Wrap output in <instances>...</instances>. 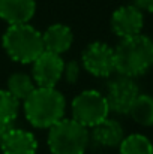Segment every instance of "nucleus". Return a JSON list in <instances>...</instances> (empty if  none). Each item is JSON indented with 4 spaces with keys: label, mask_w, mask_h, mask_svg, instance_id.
<instances>
[{
    "label": "nucleus",
    "mask_w": 153,
    "mask_h": 154,
    "mask_svg": "<svg viewBox=\"0 0 153 154\" xmlns=\"http://www.w3.org/2000/svg\"><path fill=\"white\" fill-rule=\"evenodd\" d=\"M23 114L35 129H51L66 114V97L60 90L36 87L23 102Z\"/></svg>",
    "instance_id": "obj_1"
},
{
    "label": "nucleus",
    "mask_w": 153,
    "mask_h": 154,
    "mask_svg": "<svg viewBox=\"0 0 153 154\" xmlns=\"http://www.w3.org/2000/svg\"><path fill=\"white\" fill-rule=\"evenodd\" d=\"M114 55L116 73L135 79L153 67V39L143 33L120 39L114 47Z\"/></svg>",
    "instance_id": "obj_2"
},
{
    "label": "nucleus",
    "mask_w": 153,
    "mask_h": 154,
    "mask_svg": "<svg viewBox=\"0 0 153 154\" xmlns=\"http://www.w3.org/2000/svg\"><path fill=\"white\" fill-rule=\"evenodd\" d=\"M2 47L12 61L32 64L44 52L42 32L30 23L8 26L2 36Z\"/></svg>",
    "instance_id": "obj_3"
},
{
    "label": "nucleus",
    "mask_w": 153,
    "mask_h": 154,
    "mask_svg": "<svg viewBox=\"0 0 153 154\" xmlns=\"http://www.w3.org/2000/svg\"><path fill=\"white\" fill-rule=\"evenodd\" d=\"M47 144L51 154H86L90 145V130L71 117H65L48 129Z\"/></svg>",
    "instance_id": "obj_4"
},
{
    "label": "nucleus",
    "mask_w": 153,
    "mask_h": 154,
    "mask_svg": "<svg viewBox=\"0 0 153 154\" xmlns=\"http://www.w3.org/2000/svg\"><path fill=\"white\" fill-rule=\"evenodd\" d=\"M110 114L105 94L99 90H83L71 102V118L89 130L108 118Z\"/></svg>",
    "instance_id": "obj_5"
},
{
    "label": "nucleus",
    "mask_w": 153,
    "mask_h": 154,
    "mask_svg": "<svg viewBox=\"0 0 153 154\" xmlns=\"http://www.w3.org/2000/svg\"><path fill=\"white\" fill-rule=\"evenodd\" d=\"M81 67L95 78H110L116 73L114 48L105 42H92L81 54Z\"/></svg>",
    "instance_id": "obj_6"
},
{
    "label": "nucleus",
    "mask_w": 153,
    "mask_h": 154,
    "mask_svg": "<svg viewBox=\"0 0 153 154\" xmlns=\"http://www.w3.org/2000/svg\"><path fill=\"white\" fill-rule=\"evenodd\" d=\"M138 94H140V88L135 79L117 75L107 85L105 99L108 103L110 112L117 115H128Z\"/></svg>",
    "instance_id": "obj_7"
},
{
    "label": "nucleus",
    "mask_w": 153,
    "mask_h": 154,
    "mask_svg": "<svg viewBox=\"0 0 153 154\" xmlns=\"http://www.w3.org/2000/svg\"><path fill=\"white\" fill-rule=\"evenodd\" d=\"M110 27L119 41L141 35L144 27V12L134 3L123 5L111 14Z\"/></svg>",
    "instance_id": "obj_8"
},
{
    "label": "nucleus",
    "mask_w": 153,
    "mask_h": 154,
    "mask_svg": "<svg viewBox=\"0 0 153 154\" xmlns=\"http://www.w3.org/2000/svg\"><path fill=\"white\" fill-rule=\"evenodd\" d=\"M65 60L62 55L44 51L32 63V78L36 87L56 88L63 79Z\"/></svg>",
    "instance_id": "obj_9"
},
{
    "label": "nucleus",
    "mask_w": 153,
    "mask_h": 154,
    "mask_svg": "<svg viewBox=\"0 0 153 154\" xmlns=\"http://www.w3.org/2000/svg\"><path fill=\"white\" fill-rule=\"evenodd\" d=\"M38 148L39 142L33 132L14 126L8 129L0 142L2 154H36Z\"/></svg>",
    "instance_id": "obj_10"
},
{
    "label": "nucleus",
    "mask_w": 153,
    "mask_h": 154,
    "mask_svg": "<svg viewBox=\"0 0 153 154\" xmlns=\"http://www.w3.org/2000/svg\"><path fill=\"white\" fill-rule=\"evenodd\" d=\"M36 14V0H0V18L8 26L27 24Z\"/></svg>",
    "instance_id": "obj_11"
},
{
    "label": "nucleus",
    "mask_w": 153,
    "mask_h": 154,
    "mask_svg": "<svg viewBox=\"0 0 153 154\" xmlns=\"http://www.w3.org/2000/svg\"><path fill=\"white\" fill-rule=\"evenodd\" d=\"M44 51L63 55L74 45V32L62 23H54L42 32Z\"/></svg>",
    "instance_id": "obj_12"
},
{
    "label": "nucleus",
    "mask_w": 153,
    "mask_h": 154,
    "mask_svg": "<svg viewBox=\"0 0 153 154\" xmlns=\"http://www.w3.org/2000/svg\"><path fill=\"white\" fill-rule=\"evenodd\" d=\"M125 138V129L116 118H105L99 124L90 129V141L104 148H116Z\"/></svg>",
    "instance_id": "obj_13"
},
{
    "label": "nucleus",
    "mask_w": 153,
    "mask_h": 154,
    "mask_svg": "<svg viewBox=\"0 0 153 154\" xmlns=\"http://www.w3.org/2000/svg\"><path fill=\"white\" fill-rule=\"evenodd\" d=\"M36 88V84L32 75L26 72H14L6 79V90L20 102L23 103Z\"/></svg>",
    "instance_id": "obj_14"
},
{
    "label": "nucleus",
    "mask_w": 153,
    "mask_h": 154,
    "mask_svg": "<svg viewBox=\"0 0 153 154\" xmlns=\"http://www.w3.org/2000/svg\"><path fill=\"white\" fill-rule=\"evenodd\" d=\"M128 115L143 127L153 126V94L140 93L135 102L132 103Z\"/></svg>",
    "instance_id": "obj_15"
},
{
    "label": "nucleus",
    "mask_w": 153,
    "mask_h": 154,
    "mask_svg": "<svg viewBox=\"0 0 153 154\" xmlns=\"http://www.w3.org/2000/svg\"><path fill=\"white\" fill-rule=\"evenodd\" d=\"M119 154H153V142L143 133L125 135L120 142Z\"/></svg>",
    "instance_id": "obj_16"
},
{
    "label": "nucleus",
    "mask_w": 153,
    "mask_h": 154,
    "mask_svg": "<svg viewBox=\"0 0 153 154\" xmlns=\"http://www.w3.org/2000/svg\"><path fill=\"white\" fill-rule=\"evenodd\" d=\"M21 111V102L15 99L6 88L0 90V123L12 126Z\"/></svg>",
    "instance_id": "obj_17"
},
{
    "label": "nucleus",
    "mask_w": 153,
    "mask_h": 154,
    "mask_svg": "<svg viewBox=\"0 0 153 154\" xmlns=\"http://www.w3.org/2000/svg\"><path fill=\"white\" fill-rule=\"evenodd\" d=\"M81 63L77 60H71V61H65V67H63V79L68 84H77L80 76H81Z\"/></svg>",
    "instance_id": "obj_18"
},
{
    "label": "nucleus",
    "mask_w": 153,
    "mask_h": 154,
    "mask_svg": "<svg viewBox=\"0 0 153 154\" xmlns=\"http://www.w3.org/2000/svg\"><path fill=\"white\" fill-rule=\"evenodd\" d=\"M134 5L138 6L143 12L153 14V0H134Z\"/></svg>",
    "instance_id": "obj_19"
},
{
    "label": "nucleus",
    "mask_w": 153,
    "mask_h": 154,
    "mask_svg": "<svg viewBox=\"0 0 153 154\" xmlns=\"http://www.w3.org/2000/svg\"><path fill=\"white\" fill-rule=\"evenodd\" d=\"M9 127H12V126H6V124L0 123V142H2V139H3V136H5V133L8 132Z\"/></svg>",
    "instance_id": "obj_20"
}]
</instances>
